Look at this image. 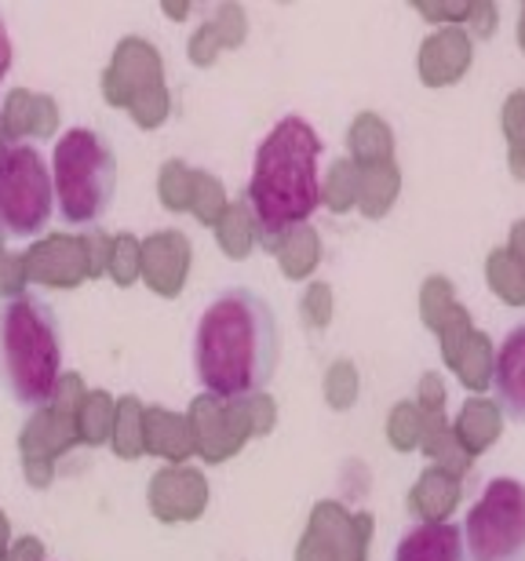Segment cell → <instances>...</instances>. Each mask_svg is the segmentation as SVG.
<instances>
[{"instance_id":"6","label":"cell","mask_w":525,"mask_h":561,"mask_svg":"<svg viewBox=\"0 0 525 561\" xmlns=\"http://www.w3.org/2000/svg\"><path fill=\"white\" fill-rule=\"evenodd\" d=\"M460 533L467 561H525V481L489 478Z\"/></svg>"},{"instance_id":"8","label":"cell","mask_w":525,"mask_h":561,"mask_svg":"<svg viewBox=\"0 0 525 561\" xmlns=\"http://www.w3.org/2000/svg\"><path fill=\"white\" fill-rule=\"evenodd\" d=\"M390 561H467L464 533L456 522H416L401 529Z\"/></svg>"},{"instance_id":"7","label":"cell","mask_w":525,"mask_h":561,"mask_svg":"<svg viewBox=\"0 0 525 561\" xmlns=\"http://www.w3.org/2000/svg\"><path fill=\"white\" fill-rule=\"evenodd\" d=\"M493 394L507 420L525 423V321L511 324L497 346Z\"/></svg>"},{"instance_id":"1","label":"cell","mask_w":525,"mask_h":561,"mask_svg":"<svg viewBox=\"0 0 525 561\" xmlns=\"http://www.w3.org/2000/svg\"><path fill=\"white\" fill-rule=\"evenodd\" d=\"M194 379L216 401H249L274 383L282 362V324L271 299L233 285L208 299L194 324Z\"/></svg>"},{"instance_id":"4","label":"cell","mask_w":525,"mask_h":561,"mask_svg":"<svg viewBox=\"0 0 525 561\" xmlns=\"http://www.w3.org/2000/svg\"><path fill=\"white\" fill-rule=\"evenodd\" d=\"M52 190L59 222L81 230L95 227L114 205L117 194V157L95 128L62 131L52 153Z\"/></svg>"},{"instance_id":"5","label":"cell","mask_w":525,"mask_h":561,"mask_svg":"<svg viewBox=\"0 0 525 561\" xmlns=\"http://www.w3.org/2000/svg\"><path fill=\"white\" fill-rule=\"evenodd\" d=\"M55 219L52 164L30 142L0 146V233L11 241H33L48 233Z\"/></svg>"},{"instance_id":"3","label":"cell","mask_w":525,"mask_h":561,"mask_svg":"<svg viewBox=\"0 0 525 561\" xmlns=\"http://www.w3.org/2000/svg\"><path fill=\"white\" fill-rule=\"evenodd\" d=\"M62 376V321L41 291L0 299V387L19 409H44Z\"/></svg>"},{"instance_id":"2","label":"cell","mask_w":525,"mask_h":561,"mask_svg":"<svg viewBox=\"0 0 525 561\" xmlns=\"http://www.w3.org/2000/svg\"><path fill=\"white\" fill-rule=\"evenodd\" d=\"M321 136L299 114L282 117L255 146L244 208L263 249L282 244L315 219L321 208Z\"/></svg>"},{"instance_id":"9","label":"cell","mask_w":525,"mask_h":561,"mask_svg":"<svg viewBox=\"0 0 525 561\" xmlns=\"http://www.w3.org/2000/svg\"><path fill=\"white\" fill-rule=\"evenodd\" d=\"M8 70H11V37H8L4 19H0V84H4Z\"/></svg>"}]
</instances>
